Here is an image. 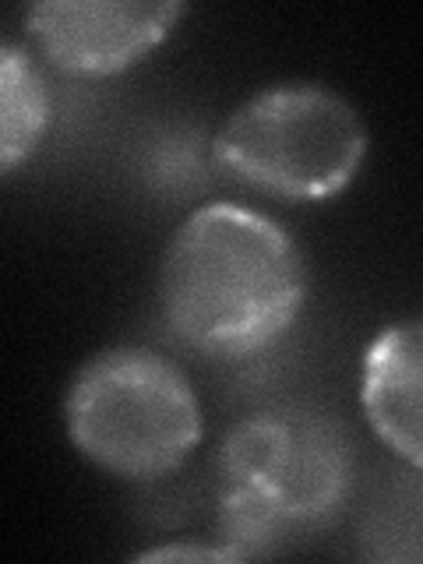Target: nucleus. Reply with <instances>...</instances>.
Masks as SVG:
<instances>
[{
	"instance_id": "7",
	"label": "nucleus",
	"mask_w": 423,
	"mask_h": 564,
	"mask_svg": "<svg viewBox=\"0 0 423 564\" xmlns=\"http://www.w3.org/2000/svg\"><path fill=\"white\" fill-rule=\"evenodd\" d=\"M50 123V88L22 46H0V166L14 173Z\"/></svg>"
},
{
	"instance_id": "9",
	"label": "nucleus",
	"mask_w": 423,
	"mask_h": 564,
	"mask_svg": "<svg viewBox=\"0 0 423 564\" xmlns=\"http://www.w3.org/2000/svg\"><path fill=\"white\" fill-rule=\"evenodd\" d=\"M243 561L234 546H184V543H170V546H155V551H145V554H138V561Z\"/></svg>"
},
{
	"instance_id": "1",
	"label": "nucleus",
	"mask_w": 423,
	"mask_h": 564,
	"mask_svg": "<svg viewBox=\"0 0 423 564\" xmlns=\"http://www.w3.org/2000/svg\"><path fill=\"white\" fill-rule=\"evenodd\" d=\"M307 296L296 240L264 212L212 202L176 226L159 269V307L205 357H251L293 328Z\"/></svg>"
},
{
	"instance_id": "8",
	"label": "nucleus",
	"mask_w": 423,
	"mask_h": 564,
	"mask_svg": "<svg viewBox=\"0 0 423 564\" xmlns=\"http://www.w3.org/2000/svg\"><path fill=\"white\" fill-rule=\"evenodd\" d=\"M216 522H219V540L226 546H234L240 557L275 554L296 533L261 494L234 480H223L219 487Z\"/></svg>"
},
{
	"instance_id": "3",
	"label": "nucleus",
	"mask_w": 423,
	"mask_h": 564,
	"mask_svg": "<svg viewBox=\"0 0 423 564\" xmlns=\"http://www.w3.org/2000/svg\"><path fill=\"white\" fill-rule=\"evenodd\" d=\"M216 163L234 181L282 202H328L360 173L367 128L346 96L317 82L261 88L226 117Z\"/></svg>"
},
{
	"instance_id": "2",
	"label": "nucleus",
	"mask_w": 423,
	"mask_h": 564,
	"mask_svg": "<svg viewBox=\"0 0 423 564\" xmlns=\"http://www.w3.org/2000/svg\"><path fill=\"white\" fill-rule=\"evenodd\" d=\"M64 423L88 463L123 480H159L202 445V405L187 375L149 346H110L78 367Z\"/></svg>"
},
{
	"instance_id": "5",
	"label": "nucleus",
	"mask_w": 423,
	"mask_h": 564,
	"mask_svg": "<svg viewBox=\"0 0 423 564\" xmlns=\"http://www.w3.org/2000/svg\"><path fill=\"white\" fill-rule=\"evenodd\" d=\"M181 14V0H43L25 11V32L64 75L106 78L145 61Z\"/></svg>"
},
{
	"instance_id": "4",
	"label": "nucleus",
	"mask_w": 423,
	"mask_h": 564,
	"mask_svg": "<svg viewBox=\"0 0 423 564\" xmlns=\"http://www.w3.org/2000/svg\"><path fill=\"white\" fill-rule=\"evenodd\" d=\"M223 480L261 494L293 529L322 525L352 487V445L339 423L304 410L272 405L243 416L219 452Z\"/></svg>"
},
{
	"instance_id": "6",
	"label": "nucleus",
	"mask_w": 423,
	"mask_h": 564,
	"mask_svg": "<svg viewBox=\"0 0 423 564\" xmlns=\"http://www.w3.org/2000/svg\"><path fill=\"white\" fill-rule=\"evenodd\" d=\"M360 405L384 445L423 469V317H405L370 339Z\"/></svg>"
}]
</instances>
